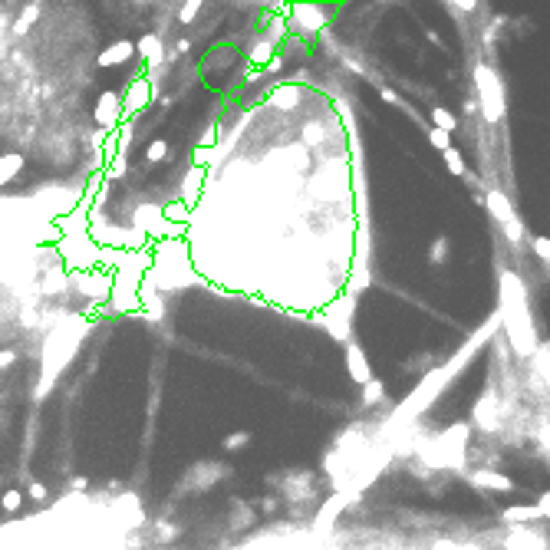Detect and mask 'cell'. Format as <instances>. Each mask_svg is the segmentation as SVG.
<instances>
[{
    "instance_id": "cell-1",
    "label": "cell",
    "mask_w": 550,
    "mask_h": 550,
    "mask_svg": "<svg viewBox=\"0 0 550 550\" xmlns=\"http://www.w3.org/2000/svg\"><path fill=\"white\" fill-rule=\"evenodd\" d=\"M497 320L504 323L507 340L518 349L521 356H534L537 349V333H534V320H530V307H528V290L514 274H501V310Z\"/></svg>"
},
{
    "instance_id": "cell-2",
    "label": "cell",
    "mask_w": 550,
    "mask_h": 550,
    "mask_svg": "<svg viewBox=\"0 0 550 550\" xmlns=\"http://www.w3.org/2000/svg\"><path fill=\"white\" fill-rule=\"evenodd\" d=\"M464 442H468V425L458 422L448 431H442L438 438H431L425 448H422V462H429L431 468H462L464 462Z\"/></svg>"
},
{
    "instance_id": "cell-3",
    "label": "cell",
    "mask_w": 550,
    "mask_h": 550,
    "mask_svg": "<svg viewBox=\"0 0 550 550\" xmlns=\"http://www.w3.org/2000/svg\"><path fill=\"white\" fill-rule=\"evenodd\" d=\"M475 86H478V106L485 112V122L495 126V122L504 119V86H501L497 73L488 63L475 66Z\"/></svg>"
},
{
    "instance_id": "cell-4",
    "label": "cell",
    "mask_w": 550,
    "mask_h": 550,
    "mask_svg": "<svg viewBox=\"0 0 550 550\" xmlns=\"http://www.w3.org/2000/svg\"><path fill=\"white\" fill-rule=\"evenodd\" d=\"M455 373V366H445V369H435V373H429V376L419 382V389L412 392L409 399L402 402V409L396 412V422L409 419V415H419V412H425V405H431L435 402V396H438V389L448 382V376Z\"/></svg>"
},
{
    "instance_id": "cell-5",
    "label": "cell",
    "mask_w": 550,
    "mask_h": 550,
    "mask_svg": "<svg viewBox=\"0 0 550 550\" xmlns=\"http://www.w3.org/2000/svg\"><path fill=\"white\" fill-rule=\"evenodd\" d=\"M485 208L491 211V217H495L497 224H501V231L507 234V241H511V244H521V238H524V227H521L518 215H514L511 198H507L504 192H497V188H488V192H485Z\"/></svg>"
},
{
    "instance_id": "cell-6",
    "label": "cell",
    "mask_w": 550,
    "mask_h": 550,
    "mask_svg": "<svg viewBox=\"0 0 550 550\" xmlns=\"http://www.w3.org/2000/svg\"><path fill=\"white\" fill-rule=\"evenodd\" d=\"M353 310H356V297H353V293L340 297V300L330 307V313H326V330H330V336H333V340H343V343H349V330H353Z\"/></svg>"
},
{
    "instance_id": "cell-7",
    "label": "cell",
    "mask_w": 550,
    "mask_h": 550,
    "mask_svg": "<svg viewBox=\"0 0 550 550\" xmlns=\"http://www.w3.org/2000/svg\"><path fill=\"white\" fill-rule=\"evenodd\" d=\"M346 373H349V379L356 382V386H369L373 382V366H369V359H366V353L359 349L353 340L346 343Z\"/></svg>"
},
{
    "instance_id": "cell-8",
    "label": "cell",
    "mask_w": 550,
    "mask_h": 550,
    "mask_svg": "<svg viewBox=\"0 0 550 550\" xmlns=\"http://www.w3.org/2000/svg\"><path fill=\"white\" fill-rule=\"evenodd\" d=\"M504 550H550V540L530 528H511L504 534Z\"/></svg>"
},
{
    "instance_id": "cell-9",
    "label": "cell",
    "mask_w": 550,
    "mask_h": 550,
    "mask_svg": "<svg viewBox=\"0 0 550 550\" xmlns=\"http://www.w3.org/2000/svg\"><path fill=\"white\" fill-rule=\"evenodd\" d=\"M471 485L475 488H485V491H501V495H507V491H514V481L507 475H501V471H491V468H481V471H471Z\"/></svg>"
},
{
    "instance_id": "cell-10",
    "label": "cell",
    "mask_w": 550,
    "mask_h": 550,
    "mask_svg": "<svg viewBox=\"0 0 550 550\" xmlns=\"http://www.w3.org/2000/svg\"><path fill=\"white\" fill-rule=\"evenodd\" d=\"M501 521L511 528H528L530 521H540V507L537 504H511L501 511Z\"/></svg>"
},
{
    "instance_id": "cell-11",
    "label": "cell",
    "mask_w": 550,
    "mask_h": 550,
    "mask_svg": "<svg viewBox=\"0 0 550 550\" xmlns=\"http://www.w3.org/2000/svg\"><path fill=\"white\" fill-rule=\"evenodd\" d=\"M293 23L297 27H303V30H320L326 23V13H323V7H310V4H297L293 7Z\"/></svg>"
},
{
    "instance_id": "cell-12",
    "label": "cell",
    "mask_w": 550,
    "mask_h": 550,
    "mask_svg": "<svg viewBox=\"0 0 550 550\" xmlns=\"http://www.w3.org/2000/svg\"><path fill=\"white\" fill-rule=\"evenodd\" d=\"M346 501H349V495H346V491H336L333 497H330V501H326L323 504V511H320V521H316V530H330V524H333L336 521V514H340V511H343L346 507Z\"/></svg>"
},
{
    "instance_id": "cell-13",
    "label": "cell",
    "mask_w": 550,
    "mask_h": 550,
    "mask_svg": "<svg viewBox=\"0 0 550 550\" xmlns=\"http://www.w3.org/2000/svg\"><path fill=\"white\" fill-rule=\"evenodd\" d=\"M491 405H495V392H485L481 402L475 405V425H478V429H485V431L497 429V422L491 419Z\"/></svg>"
},
{
    "instance_id": "cell-14",
    "label": "cell",
    "mask_w": 550,
    "mask_h": 550,
    "mask_svg": "<svg viewBox=\"0 0 550 550\" xmlns=\"http://www.w3.org/2000/svg\"><path fill=\"white\" fill-rule=\"evenodd\" d=\"M530 363H534V373H537V376L550 386V346H547V343H540L537 349H534Z\"/></svg>"
},
{
    "instance_id": "cell-15",
    "label": "cell",
    "mask_w": 550,
    "mask_h": 550,
    "mask_svg": "<svg viewBox=\"0 0 550 550\" xmlns=\"http://www.w3.org/2000/svg\"><path fill=\"white\" fill-rule=\"evenodd\" d=\"M431 129H442V132H448V135H452V132L458 129V119H455L448 109L435 106V109H431Z\"/></svg>"
},
{
    "instance_id": "cell-16",
    "label": "cell",
    "mask_w": 550,
    "mask_h": 550,
    "mask_svg": "<svg viewBox=\"0 0 550 550\" xmlns=\"http://www.w3.org/2000/svg\"><path fill=\"white\" fill-rule=\"evenodd\" d=\"M442 159H445V168H448V172L452 175H458V178H464V175H468V168H464V159H462V152L455 149H448V152H442Z\"/></svg>"
},
{
    "instance_id": "cell-17",
    "label": "cell",
    "mask_w": 550,
    "mask_h": 550,
    "mask_svg": "<svg viewBox=\"0 0 550 550\" xmlns=\"http://www.w3.org/2000/svg\"><path fill=\"white\" fill-rule=\"evenodd\" d=\"M274 102H277V106H297V102H300V89L297 86H287V89H277V96H274Z\"/></svg>"
},
{
    "instance_id": "cell-18",
    "label": "cell",
    "mask_w": 550,
    "mask_h": 550,
    "mask_svg": "<svg viewBox=\"0 0 550 550\" xmlns=\"http://www.w3.org/2000/svg\"><path fill=\"white\" fill-rule=\"evenodd\" d=\"M429 145L431 149H438V152H448L452 149V135L442 129H429Z\"/></svg>"
},
{
    "instance_id": "cell-19",
    "label": "cell",
    "mask_w": 550,
    "mask_h": 550,
    "mask_svg": "<svg viewBox=\"0 0 550 550\" xmlns=\"http://www.w3.org/2000/svg\"><path fill=\"white\" fill-rule=\"evenodd\" d=\"M448 257V241L445 238H435L429 248V264H442V260Z\"/></svg>"
},
{
    "instance_id": "cell-20",
    "label": "cell",
    "mask_w": 550,
    "mask_h": 550,
    "mask_svg": "<svg viewBox=\"0 0 550 550\" xmlns=\"http://www.w3.org/2000/svg\"><path fill=\"white\" fill-rule=\"evenodd\" d=\"M379 399H382V382L373 379L369 386H363V405H376Z\"/></svg>"
},
{
    "instance_id": "cell-21",
    "label": "cell",
    "mask_w": 550,
    "mask_h": 550,
    "mask_svg": "<svg viewBox=\"0 0 550 550\" xmlns=\"http://www.w3.org/2000/svg\"><path fill=\"white\" fill-rule=\"evenodd\" d=\"M530 248H534V254H537L540 260H550V238L537 234V238H530Z\"/></svg>"
},
{
    "instance_id": "cell-22",
    "label": "cell",
    "mask_w": 550,
    "mask_h": 550,
    "mask_svg": "<svg viewBox=\"0 0 550 550\" xmlns=\"http://www.w3.org/2000/svg\"><path fill=\"white\" fill-rule=\"evenodd\" d=\"M270 53H274V46H270V40H264V43L254 46V53H250V60H254V63H267Z\"/></svg>"
},
{
    "instance_id": "cell-23",
    "label": "cell",
    "mask_w": 550,
    "mask_h": 550,
    "mask_svg": "<svg viewBox=\"0 0 550 550\" xmlns=\"http://www.w3.org/2000/svg\"><path fill=\"white\" fill-rule=\"evenodd\" d=\"M379 99L389 102V106H396V102H399V93H396L392 86H379Z\"/></svg>"
},
{
    "instance_id": "cell-24",
    "label": "cell",
    "mask_w": 550,
    "mask_h": 550,
    "mask_svg": "<svg viewBox=\"0 0 550 550\" xmlns=\"http://www.w3.org/2000/svg\"><path fill=\"white\" fill-rule=\"evenodd\" d=\"M537 507H540V518L544 521H550V488L544 491V495L537 497Z\"/></svg>"
},
{
    "instance_id": "cell-25",
    "label": "cell",
    "mask_w": 550,
    "mask_h": 550,
    "mask_svg": "<svg viewBox=\"0 0 550 550\" xmlns=\"http://www.w3.org/2000/svg\"><path fill=\"white\" fill-rule=\"evenodd\" d=\"M452 11H478V4L475 0H455V4H448Z\"/></svg>"
},
{
    "instance_id": "cell-26",
    "label": "cell",
    "mask_w": 550,
    "mask_h": 550,
    "mask_svg": "<svg viewBox=\"0 0 550 550\" xmlns=\"http://www.w3.org/2000/svg\"><path fill=\"white\" fill-rule=\"evenodd\" d=\"M244 442H248V435H234V438H227V448H238Z\"/></svg>"
},
{
    "instance_id": "cell-27",
    "label": "cell",
    "mask_w": 550,
    "mask_h": 550,
    "mask_svg": "<svg viewBox=\"0 0 550 550\" xmlns=\"http://www.w3.org/2000/svg\"><path fill=\"white\" fill-rule=\"evenodd\" d=\"M544 445H547V448H550V431H544Z\"/></svg>"
}]
</instances>
